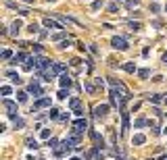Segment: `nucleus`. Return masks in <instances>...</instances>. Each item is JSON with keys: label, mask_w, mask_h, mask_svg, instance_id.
<instances>
[{"label": "nucleus", "mask_w": 167, "mask_h": 160, "mask_svg": "<svg viewBox=\"0 0 167 160\" xmlns=\"http://www.w3.org/2000/svg\"><path fill=\"white\" fill-rule=\"evenodd\" d=\"M21 25H23V23H21V21H15V23H13V25H11V27H13V34H17Z\"/></svg>", "instance_id": "obj_17"}, {"label": "nucleus", "mask_w": 167, "mask_h": 160, "mask_svg": "<svg viewBox=\"0 0 167 160\" xmlns=\"http://www.w3.org/2000/svg\"><path fill=\"white\" fill-rule=\"evenodd\" d=\"M61 85H63V87H69V85H71L69 75H61Z\"/></svg>", "instance_id": "obj_11"}, {"label": "nucleus", "mask_w": 167, "mask_h": 160, "mask_svg": "<svg viewBox=\"0 0 167 160\" xmlns=\"http://www.w3.org/2000/svg\"><path fill=\"white\" fill-rule=\"evenodd\" d=\"M138 2H140V0H128V9H134Z\"/></svg>", "instance_id": "obj_20"}, {"label": "nucleus", "mask_w": 167, "mask_h": 160, "mask_svg": "<svg viewBox=\"0 0 167 160\" xmlns=\"http://www.w3.org/2000/svg\"><path fill=\"white\" fill-rule=\"evenodd\" d=\"M25 144H27V148H29V150H36L38 148V141L34 139V137H27V141H25Z\"/></svg>", "instance_id": "obj_12"}, {"label": "nucleus", "mask_w": 167, "mask_h": 160, "mask_svg": "<svg viewBox=\"0 0 167 160\" xmlns=\"http://www.w3.org/2000/svg\"><path fill=\"white\" fill-rule=\"evenodd\" d=\"M165 11H167V4H165Z\"/></svg>", "instance_id": "obj_32"}, {"label": "nucleus", "mask_w": 167, "mask_h": 160, "mask_svg": "<svg viewBox=\"0 0 167 160\" xmlns=\"http://www.w3.org/2000/svg\"><path fill=\"white\" fill-rule=\"evenodd\" d=\"M102 6V0H96V2H92V9H100Z\"/></svg>", "instance_id": "obj_22"}, {"label": "nucleus", "mask_w": 167, "mask_h": 160, "mask_svg": "<svg viewBox=\"0 0 167 160\" xmlns=\"http://www.w3.org/2000/svg\"><path fill=\"white\" fill-rule=\"evenodd\" d=\"M17 96H19V102H25V100H27V94H23V91H19Z\"/></svg>", "instance_id": "obj_19"}, {"label": "nucleus", "mask_w": 167, "mask_h": 160, "mask_svg": "<svg viewBox=\"0 0 167 160\" xmlns=\"http://www.w3.org/2000/svg\"><path fill=\"white\" fill-rule=\"evenodd\" d=\"M29 31H32V34H36V31H38V25H36V23H32V25H29Z\"/></svg>", "instance_id": "obj_26"}, {"label": "nucleus", "mask_w": 167, "mask_h": 160, "mask_svg": "<svg viewBox=\"0 0 167 160\" xmlns=\"http://www.w3.org/2000/svg\"><path fill=\"white\" fill-rule=\"evenodd\" d=\"M115 2H121V0H115Z\"/></svg>", "instance_id": "obj_31"}, {"label": "nucleus", "mask_w": 167, "mask_h": 160, "mask_svg": "<svg viewBox=\"0 0 167 160\" xmlns=\"http://www.w3.org/2000/svg\"><path fill=\"white\" fill-rule=\"evenodd\" d=\"M46 106H50V98H42V100H38V102L34 104V110H38V108H46Z\"/></svg>", "instance_id": "obj_6"}, {"label": "nucleus", "mask_w": 167, "mask_h": 160, "mask_svg": "<svg viewBox=\"0 0 167 160\" xmlns=\"http://www.w3.org/2000/svg\"><path fill=\"white\" fill-rule=\"evenodd\" d=\"M2 94H4V96H9V94H11V87H9V85H4V87H2Z\"/></svg>", "instance_id": "obj_27"}, {"label": "nucleus", "mask_w": 167, "mask_h": 160, "mask_svg": "<svg viewBox=\"0 0 167 160\" xmlns=\"http://www.w3.org/2000/svg\"><path fill=\"white\" fill-rule=\"evenodd\" d=\"M44 27H48V29H63V25L61 23H57V21H52V19H44Z\"/></svg>", "instance_id": "obj_4"}, {"label": "nucleus", "mask_w": 167, "mask_h": 160, "mask_svg": "<svg viewBox=\"0 0 167 160\" xmlns=\"http://www.w3.org/2000/svg\"><path fill=\"white\" fill-rule=\"evenodd\" d=\"M25 2H36V0H25Z\"/></svg>", "instance_id": "obj_29"}, {"label": "nucleus", "mask_w": 167, "mask_h": 160, "mask_svg": "<svg viewBox=\"0 0 167 160\" xmlns=\"http://www.w3.org/2000/svg\"><path fill=\"white\" fill-rule=\"evenodd\" d=\"M57 112H59V110H57V108H52V110L48 112V114H50V119H57V116H59V114H57Z\"/></svg>", "instance_id": "obj_24"}, {"label": "nucleus", "mask_w": 167, "mask_h": 160, "mask_svg": "<svg viewBox=\"0 0 167 160\" xmlns=\"http://www.w3.org/2000/svg\"><path fill=\"white\" fill-rule=\"evenodd\" d=\"M165 160H167V156H165Z\"/></svg>", "instance_id": "obj_34"}, {"label": "nucleus", "mask_w": 167, "mask_h": 160, "mask_svg": "<svg viewBox=\"0 0 167 160\" xmlns=\"http://www.w3.org/2000/svg\"><path fill=\"white\" fill-rule=\"evenodd\" d=\"M6 75H9V77H11V81H15V83H21V79H19V75H17V73H15V71H9V73H6Z\"/></svg>", "instance_id": "obj_13"}, {"label": "nucleus", "mask_w": 167, "mask_h": 160, "mask_svg": "<svg viewBox=\"0 0 167 160\" xmlns=\"http://www.w3.org/2000/svg\"><path fill=\"white\" fill-rule=\"evenodd\" d=\"M123 131H125V129H128V127H130V119H128V110H123Z\"/></svg>", "instance_id": "obj_14"}, {"label": "nucleus", "mask_w": 167, "mask_h": 160, "mask_svg": "<svg viewBox=\"0 0 167 160\" xmlns=\"http://www.w3.org/2000/svg\"><path fill=\"white\" fill-rule=\"evenodd\" d=\"M123 69H125L128 73H134V71H136V65H132V62H128V65H123Z\"/></svg>", "instance_id": "obj_16"}, {"label": "nucleus", "mask_w": 167, "mask_h": 160, "mask_svg": "<svg viewBox=\"0 0 167 160\" xmlns=\"http://www.w3.org/2000/svg\"><path fill=\"white\" fill-rule=\"evenodd\" d=\"M146 125V119H138L136 123H134V127H144Z\"/></svg>", "instance_id": "obj_18"}, {"label": "nucleus", "mask_w": 167, "mask_h": 160, "mask_svg": "<svg viewBox=\"0 0 167 160\" xmlns=\"http://www.w3.org/2000/svg\"><path fill=\"white\" fill-rule=\"evenodd\" d=\"M29 94H34V96H42L44 91H42V87H40L38 83H32V85H29Z\"/></svg>", "instance_id": "obj_7"}, {"label": "nucleus", "mask_w": 167, "mask_h": 160, "mask_svg": "<svg viewBox=\"0 0 167 160\" xmlns=\"http://www.w3.org/2000/svg\"><path fill=\"white\" fill-rule=\"evenodd\" d=\"M69 106L73 108L75 114H82V110H80V98H71V100H69Z\"/></svg>", "instance_id": "obj_5"}, {"label": "nucleus", "mask_w": 167, "mask_h": 160, "mask_svg": "<svg viewBox=\"0 0 167 160\" xmlns=\"http://www.w3.org/2000/svg\"><path fill=\"white\" fill-rule=\"evenodd\" d=\"M165 104H167V98H165Z\"/></svg>", "instance_id": "obj_33"}, {"label": "nucleus", "mask_w": 167, "mask_h": 160, "mask_svg": "<svg viewBox=\"0 0 167 160\" xmlns=\"http://www.w3.org/2000/svg\"><path fill=\"white\" fill-rule=\"evenodd\" d=\"M86 127H88V123H86L84 119H77V121L73 123V133H75V135H77V133H82Z\"/></svg>", "instance_id": "obj_2"}, {"label": "nucleus", "mask_w": 167, "mask_h": 160, "mask_svg": "<svg viewBox=\"0 0 167 160\" xmlns=\"http://www.w3.org/2000/svg\"><path fill=\"white\" fill-rule=\"evenodd\" d=\"M109 112V106L107 104H100V106H96V116H105Z\"/></svg>", "instance_id": "obj_8"}, {"label": "nucleus", "mask_w": 167, "mask_h": 160, "mask_svg": "<svg viewBox=\"0 0 167 160\" xmlns=\"http://www.w3.org/2000/svg\"><path fill=\"white\" fill-rule=\"evenodd\" d=\"M138 75H140V77H148V69H142V71H138Z\"/></svg>", "instance_id": "obj_23"}, {"label": "nucleus", "mask_w": 167, "mask_h": 160, "mask_svg": "<svg viewBox=\"0 0 167 160\" xmlns=\"http://www.w3.org/2000/svg\"><path fill=\"white\" fill-rule=\"evenodd\" d=\"M150 100H153V102H155V104H159V102H161V96H159V94H155V96H153Z\"/></svg>", "instance_id": "obj_25"}, {"label": "nucleus", "mask_w": 167, "mask_h": 160, "mask_svg": "<svg viewBox=\"0 0 167 160\" xmlns=\"http://www.w3.org/2000/svg\"><path fill=\"white\" fill-rule=\"evenodd\" d=\"M71 160H80V158H71Z\"/></svg>", "instance_id": "obj_30"}, {"label": "nucleus", "mask_w": 167, "mask_h": 160, "mask_svg": "<svg viewBox=\"0 0 167 160\" xmlns=\"http://www.w3.org/2000/svg\"><path fill=\"white\" fill-rule=\"evenodd\" d=\"M2 58H11V50H4V52H2Z\"/></svg>", "instance_id": "obj_28"}, {"label": "nucleus", "mask_w": 167, "mask_h": 160, "mask_svg": "<svg viewBox=\"0 0 167 160\" xmlns=\"http://www.w3.org/2000/svg\"><path fill=\"white\" fill-rule=\"evenodd\" d=\"M144 141H146V137L140 135V133H138V135H134V139H132V144H136V146H140V144H144Z\"/></svg>", "instance_id": "obj_10"}, {"label": "nucleus", "mask_w": 167, "mask_h": 160, "mask_svg": "<svg viewBox=\"0 0 167 160\" xmlns=\"http://www.w3.org/2000/svg\"><path fill=\"white\" fill-rule=\"evenodd\" d=\"M4 108H6V110H9V112H15V110H17V104L15 102H11V100H4Z\"/></svg>", "instance_id": "obj_9"}, {"label": "nucleus", "mask_w": 167, "mask_h": 160, "mask_svg": "<svg viewBox=\"0 0 167 160\" xmlns=\"http://www.w3.org/2000/svg\"><path fill=\"white\" fill-rule=\"evenodd\" d=\"M111 46H113L115 50H128V42H125V37H119V35H115V37L111 40Z\"/></svg>", "instance_id": "obj_1"}, {"label": "nucleus", "mask_w": 167, "mask_h": 160, "mask_svg": "<svg viewBox=\"0 0 167 160\" xmlns=\"http://www.w3.org/2000/svg\"><path fill=\"white\" fill-rule=\"evenodd\" d=\"M71 141H69V139H65V141H63V144H61V148L57 150V156H63V154H67V152H69V150H71Z\"/></svg>", "instance_id": "obj_3"}, {"label": "nucleus", "mask_w": 167, "mask_h": 160, "mask_svg": "<svg viewBox=\"0 0 167 160\" xmlns=\"http://www.w3.org/2000/svg\"><path fill=\"white\" fill-rule=\"evenodd\" d=\"M21 60H25V54H23V52H19L17 56L13 58V65H17V62H21Z\"/></svg>", "instance_id": "obj_15"}, {"label": "nucleus", "mask_w": 167, "mask_h": 160, "mask_svg": "<svg viewBox=\"0 0 167 160\" xmlns=\"http://www.w3.org/2000/svg\"><path fill=\"white\" fill-rule=\"evenodd\" d=\"M130 27L134 29V31H138V29H140V23H134V21H130Z\"/></svg>", "instance_id": "obj_21"}]
</instances>
